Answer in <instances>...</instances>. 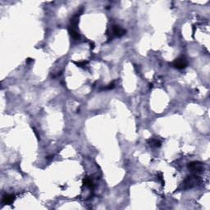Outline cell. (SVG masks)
I'll return each mask as SVG.
<instances>
[{
    "instance_id": "9",
    "label": "cell",
    "mask_w": 210,
    "mask_h": 210,
    "mask_svg": "<svg viewBox=\"0 0 210 210\" xmlns=\"http://www.w3.org/2000/svg\"><path fill=\"white\" fill-rule=\"evenodd\" d=\"M74 63L77 65L78 67H84V66H85V65L87 64L88 62H86V61H83V62H74Z\"/></svg>"
},
{
    "instance_id": "1",
    "label": "cell",
    "mask_w": 210,
    "mask_h": 210,
    "mask_svg": "<svg viewBox=\"0 0 210 210\" xmlns=\"http://www.w3.org/2000/svg\"><path fill=\"white\" fill-rule=\"evenodd\" d=\"M199 177L196 175H192L187 176V178L184 181V185L186 188H192L198 185L199 183Z\"/></svg>"
},
{
    "instance_id": "3",
    "label": "cell",
    "mask_w": 210,
    "mask_h": 210,
    "mask_svg": "<svg viewBox=\"0 0 210 210\" xmlns=\"http://www.w3.org/2000/svg\"><path fill=\"white\" fill-rule=\"evenodd\" d=\"M188 169L193 172H200L203 171V164L199 162H190L188 164Z\"/></svg>"
},
{
    "instance_id": "10",
    "label": "cell",
    "mask_w": 210,
    "mask_h": 210,
    "mask_svg": "<svg viewBox=\"0 0 210 210\" xmlns=\"http://www.w3.org/2000/svg\"><path fill=\"white\" fill-rule=\"evenodd\" d=\"M114 83L112 82V83H110L108 86H106V87L104 88V90H112V89H113L114 88Z\"/></svg>"
},
{
    "instance_id": "6",
    "label": "cell",
    "mask_w": 210,
    "mask_h": 210,
    "mask_svg": "<svg viewBox=\"0 0 210 210\" xmlns=\"http://www.w3.org/2000/svg\"><path fill=\"white\" fill-rule=\"evenodd\" d=\"M68 31H69V33H70V35H71V37L73 38V39H75V40H79L80 39V35H79V33L77 32V30H76V28H73V27H71L69 26V28H68Z\"/></svg>"
},
{
    "instance_id": "4",
    "label": "cell",
    "mask_w": 210,
    "mask_h": 210,
    "mask_svg": "<svg viewBox=\"0 0 210 210\" xmlns=\"http://www.w3.org/2000/svg\"><path fill=\"white\" fill-rule=\"evenodd\" d=\"M112 30V35L117 36V37H121L126 34V30L122 29V27H120L119 26H113Z\"/></svg>"
},
{
    "instance_id": "5",
    "label": "cell",
    "mask_w": 210,
    "mask_h": 210,
    "mask_svg": "<svg viewBox=\"0 0 210 210\" xmlns=\"http://www.w3.org/2000/svg\"><path fill=\"white\" fill-rule=\"evenodd\" d=\"M15 200V196L11 194H7L5 195H3V204H11L13 203V201Z\"/></svg>"
},
{
    "instance_id": "2",
    "label": "cell",
    "mask_w": 210,
    "mask_h": 210,
    "mask_svg": "<svg viewBox=\"0 0 210 210\" xmlns=\"http://www.w3.org/2000/svg\"><path fill=\"white\" fill-rule=\"evenodd\" d=\"M172 66L176 68V69H179V70H181V69H184L186 68L187 66H188V61L186 60V59L185 57H180V58H177L176 59L173 63H172Z\"/></svg>"
},
{
    "instance_id": "7",
    "label": "cell",
    "mask_w": 210,
    "mask_h": 210,
    "mask_svg": "<svg viewBox=\"0 0 210 210\" xmlns=\"http://www.w3.org/2000/svg\"><path fill=\"white\" fill-rule=\"evenodd\" d=\"M148 143L149 144V145L151 147H154V148H159L162 145V143L156 139H150V140H148Z\"/></svg>"
},
{
    "instance_id": "8",
    "label": "cell",
    "mask_w": 210,
    "mask_h": 210,
    "mask_svg": "<svg viewBox=\"0 0 210 210\" xmlns=\"http://www.w3.org/2000/svg\"><path fill=\"white\" fill-rule=\"evenodd\" d=\"M83 184L85 186L89 187V188H93L94 187V183L92 180L89 177H85L84 180H83Z\"/></svg>"
}]
</instances>
